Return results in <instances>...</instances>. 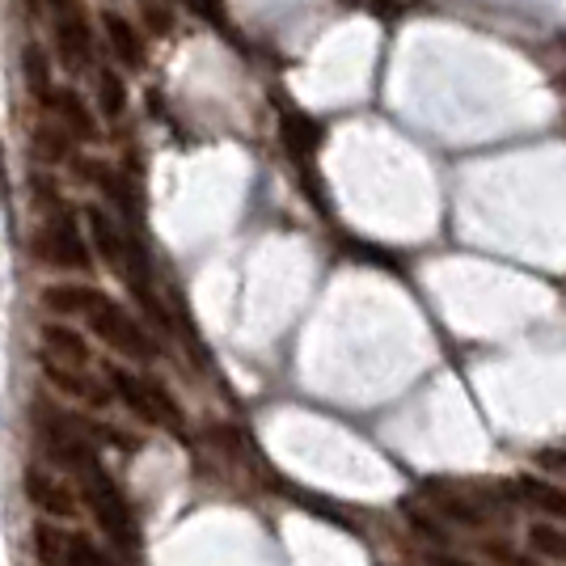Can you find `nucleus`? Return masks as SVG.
Instances as JSON below:
<instances>
[{
    "mask_svg": "<svg viewBox=\"0 0 566 566\" xmlns=\"http://www.w3.org/2000/svg\"><path fill=\"white\" fill-rule=\"evenodd\" d=\"M48 22H51V34H55V48H60V60L72 72L90 69L97 48V30L90 9L81 0H48Z\"/></svg>",
    "mask_w": 566,
    "mask_h": 566,
    "instance_id": "7ed1b4c3",
    "label": "nucleus"
},
{
    "mask_svg": "<svg viewBox=\"0 0 566 566\" xmlns=\"http://www.w3.org/2000/svg\"><path fill=\"white\" fill-rule=\"evenodd\" d=\"M34 254L48 262V266H60V271H90V245H85V237L76 229V220L69 212H60V208L39 229Z\"/></svg>",
    "mask_w": 566,
    "mask_h": 566,
    "instance_id": "20e7f679",
    "label": "nucleus"
},
{
    "mask_svg": "<svg viewBox=\"0 0 566 566\" xmlns=\"http://www.w3.org/2000/svg\"><path fill=\"white\" fill-rule=\"evenodd\" d=\"M76 478H81V499L90 503L97 528H102L123 554H136V549H140V528H136V512H132V503L123 495V486L106 473V465H102L97 457L90 465H81Z\"/></svg>",
    "mask_w": 566,
    "mask_h": 566,
    "instance_id": "f257e3e1",
    "label": "nucleus"
},
{
    "mask_svg": "<svg viewBox=\"0 0 566 566\" xmlns=\"http://www.w3.org/2000/svg\"><path fill=\"white\" fill-rule=\"evenodd\" d=\"M90 326H94L115 352L132 355V359H153V355H157L153 338L136 326V317L118 305V301H111V296H102V301L90 308Z\"/></svg>",
    "mask_w": 566,
    "mask_h": 566,
    "instance_id": "39448f33",
    "label": "nucleus"
},
{
    "mask_svg": "<svg viewBox=\"0 0 566 566\" xmlns=\"http://www.w3.org/2000/svg\"><path fill=\"white\" fill-rule=\"evenodd\" d=\"M106 385H111V394H115L140 423L174 427V431L182 427V410H178V401H174V394H169L161 380L127 373V368H106Z\"/></svg>",
    "mask_w": 566,
    "mask_h": 566,
    "instance_id": "f03ea898",
    "label": "nucleus"
},
{
    "mask_svg": "<svg viewBox=\"0 0 566 566\" xmlns=\"http://www.w3.org/2000/svg\"><path fill=\"white\" fill-rule=\"evenodd\" d=\"M22 491H25V499H30L34 507H43L48 516L69 520L72 512H76V491H72L64 478H55V473H48V470H25Z\"/></svg>",
    "mask_w": 566,
    "mask_h": 566,
    "instance_id": "0eeeda50",
    "label": "nucleus"
},
{
    "mask_svg": "<svg viewBox=\"0 0 566 566\" xmlns=\"http://www.w3.org/2000/svg\"><path fill=\"white\" fill-rule=\"evenodd\" d=\"M431 499H436V512L440 516L457 520V524H470V528H482L495 516V495L491 491H473V486H431Z\"/></svg>",
    "mask_w": 566,
    "mask_h": 566,
    "instance_id": "423d86ee",
    "label": "nucleus"
},
{
    "mask_svg": "<svg viewBox=\"0 0 566 566\" xmlns=\"http://www.w3.org/2000/svg\"><path fill=\"white\" fill-rule=\"evenodd\" d=\"M39 359H55V364H69V368H90L94 352H90V343L76 331L60 326V322H48L43 326V355Z\"/></svg>",
    "mask_w": 566,
    "mask_h": 566,
    "instance_id": "9d476101",
    "label": "nucleus"
},
{
    "mask_svg": "<svg viewBox=\"0 0 566 566\" xmlns=\"http://www.w3.org/2000/svg\"><path fill=\"white\" fill-rule=\"evenodd\" d=\"M22 64H25V81H30V90H39V97L48 102V94L55 90V85H51V76H48V55H43L39 48H25Z\"/></svg>",
    "mask_w": 566,
    "mask_h": 566,
    "instance_id": "f3484780",
    "label": "nucleus"
},
{
    "mask_svg": "<svg viewBox=\"0 0 566 566\" xmlns=\"http://www.w3.org/2000/svg\"><path fill=\"white\" fill-rule=\"evenodd\" d=\"M495 554H499V558H503L507 566H542L537 558H520V554H507V549H495Z\"/></svg>",
    "mask_w": 566,
    "mask_h": 566,
    "instance_id": "a211bd4d",
    "label": "nucleus"
},
{
    "mask_svg": "<svg viewBox=\"0 0 566 566\" xmlns=\"http://www.w3.org/2000/svg\"><path fill=\"white\" fill-rule=\"evenodd\" d=\"M48 106L60 115V123H64V132H69V136H76V140H94V132H97L94 111H90L81 97L72 94V90H51Z\"/></svg>",
    "mask_w": 566,
    "mask_h": 566,
    "instance_id": "ddd939ff",
    "label": "nucleus"
},
{
    "mask_svg": "<svg viewBox=\"0 0 566 566\" xmlns=\"http://www.w3.org/2000/svg\"><path fill=\"white\" fill-rule=\"evenodd\" d=\"M528 545H533V554H542L549 563H566V528H558V524H533Z\"/></svg>",
    "mask_w": 566,
    "mask_h": 566,
    "instance_id": "dca6fc26",
    "label": "nucleus"
},
{
    "mask_svg": "<svg viewBox=\"0 0 566 566\" xmlns=\"http://www.w3.org/2000/svg\"><path fill=\"white\" fill-rule=\"evenodd\" d=\"M43 368H48V380L60 389V394H69V398L76 401H90V406H97V401L106 398V389H102V380L90 373V368H69V364H55V359H43Z\"/></svg>",
    "mask_w": 566,
    "mask_h": 566,
    "instance_id": "9b49d317",
    "label": "nucleus"
},
{
    "mask_svg": "<svg viewBox=\"0 0 566 566\" xmlns=\"http://www.w3.org/2000/svg\"><path fill=\"white\" fill-rule=\"evenodd\" d=\"M97 111L106 118H118L127 111V85H123V76L115 69H97Z\"/></svg>",
    "mask_w": 566,
    "mask_h": 566,
    "instance_id": "2eb2a0df",
    "label": "nucleus"
},
{
    "mask_svg": "<svg viewBox=\"0 0 566 566\" xmlns=\"http://www.w3.org/2000/svg\"><path fill=\"white\" fill-rule=\"evenodd\" d=\"M106 292H97V287H90V283H48L43 287V305L51 308V313H64V317H76V313H85L90 317V308L102 301Z\"/></svg>",
    "mask_w": 566,
    "mask_h": 566,
    "instance_id": "f8f14e48",
    "label": "nucleus"
},
{
    "mask_svg": "<svg viewBox=\"0 0 566 566\" xmlns=\"http://www.w3.org/2000/svg\"><path fill=\"white\" fill-rule=\"evenodd\" d=\"M85 229H90V241H94V250L102 254V262H106V266H115V271H123L127 250H132V237L118 229L115 216L94 203V208L85 212Z\"/></svg>",
    "mask_w": 566,
    "mask_h": 566,
    "instance_id": "6e6552de",
    "label": "nucleus"
},
{
    "mask_svg": "<svg viewBox=\"0 0 566 566\" xmlns=\"http://www.w3.org/2000/svg\"><path fill=\"white\" fill-rule=\"evenodd\" d=\"M102 39H106V48L115 55L118 64L127 72L144 69V39H140V25L127 22V18H118V13H102Z\"/></svg>",
    "mask_w": 566,
    "mask_h": 566,
    "instance_id": "1a4fd4ad",
    "label": "nucleus"
},
{
    "mask_svg": "<svg viewBox=\"0 0 566 566\" xmlns=\"http://www.w3.org/2000/svg\"><path fill=\"white\" fill-rule=\"evenodd\" d=\"M507 495H516L520 503L537 507V512H545V516L566 520V491L549 486V482H542V478H520V482L507 486Z\"/></svg>",
    "mask_w": 566,
    "mask_h": 566,
    "instance_id": "4468645a",
    "label": "nucleus"
}]
</instances>
